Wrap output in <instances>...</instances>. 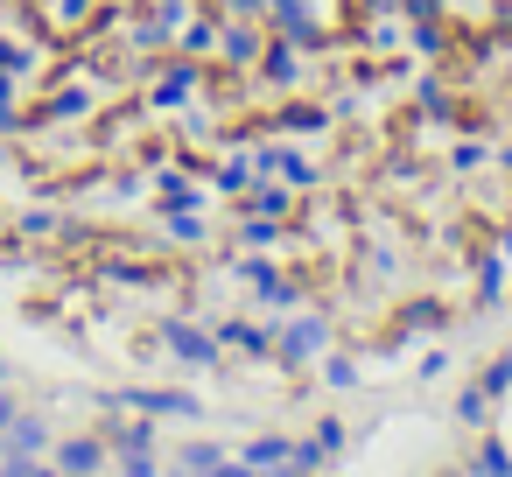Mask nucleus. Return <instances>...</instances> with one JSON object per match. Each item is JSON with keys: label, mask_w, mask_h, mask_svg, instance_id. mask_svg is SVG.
Returning <instances> with one entry per match:
<instances>
[{"label": "nucleus", "mask_w": 512, "mask_h": 477, "mask_svg": "<svg viewBox=\"0 0 512 477\" xmlns=\"http://www.w3.org/2000/svg\"><path fill=\"white\" fill-rule=\"evenodd\" d=\"M162 344L183 358V365H218V337L211 330H190V323H162Z\"/></svg>", "instance_id": "nucleus-3"}, {"label": "nucleus", "mask_w": 512, "mask_h": 477, "mask_svg": "<svg viewBox=\"0 0 512 477\" xmlns=\"http://www.w3.org/2000/svg\"><path fill=\"white\" fill-rule=\"evenodd\" d=\"M442 477H470V470H442Z\"/></svg>", "instance_id": "nucleus-19"}, {"label": "nucleus", "mask_w": 512, "mask_h": 477, "mask_svg": "<svg viewBox=\"0 0 512 477\" xmlns=\"http://www.w3.org/2000/svg\"><path fill=\"white\" fill-rule=\"evenodd\" d=\"M29 64H36V57H29L22 43H0V71H8V78H15V71H29Z\"/></svg>", "instance_id": "nucleus-13"}, {"label": "nucleus", "mask_w": 512, "mask_h": 477, "mask_svg": "<svg viewBox=\"0 0 512 477\" xmlns=\"http://www.w3.org/2000/svg\"><path fill=\"white\" fill-rule=\"evenodd\" d=\"M260 78H267V85H295V43H288V36L260 50Z\"/></svg>", "instance_id": "nucleus-6"}, {"label": "nucleus", "mask_w": 512, "mask_h": 477, "mask_svg": "<svg viewBox=\"0 0 512 477\" xmlns=\"http://www.w3.org/2000/svg\"><path fill=\"white\" fill-rule=\"evenodd\" d=\"M316 449H323V456L344 449V421H323V428H316Z\"/></svg>", "instance_id": "nucleus-15"}, {"label": "nucleus", "mask_w": 512, "mask_h": 477, "mask_svg": "<svg viewBox=\"0 0 512 477\" xmlns=\"http://www.w3.org/2000/svg\"><path fill=\"white\" fill-rule=\"evenodd\" d=\"M50 449V421L43 414H15L8 435H0V456H43Z\"/></svg>", "instance_id": "nucleus-4"}, {"label": "nucleus", "mask_w": 512, "mask_h": 477, "mask_svg": "<svg viewBox=\"0 0 512 477\" xmlns=\"http://www.w3.org/2000/svg\"><path fill=\"white\" fill-rule=\"evenodd\" d=\"M120 477H155V456H148V449H127V463H120Z\"/></svg>", "instance_id": "nucleus-14"}, {"label": "nucleus", "mask_w": 512, "mask_h": 477, "mask_svg": "<svg viewBox=\"0 0 512 477\" xmlns=\"http://www.w3.org/2000/svg\"><path fill=\"white\" fill-rule=\"evenodd\" d=\"M477 386H484V393H491V400H498V393H512V351H505V358H491V365H484V379H477Z\"/></svg>", "instance_id": "nucleus-11"}, {"label": "nucleus", "mask_w": 512, "mask_h": 477, "mask_svg": "<svg viewBox=\"0 0 512 477\" xmlns=\"http://www.w3.org/2000/svg\"><path fill=\"white\" fill-rule=\"evenodd\" d=\"M211 463H218V449H211V442H190V449H183V470H190V477H197V470H211Z\"/></svg>", "instance_id": "nucleus-12"}, {"label": "nucleus", "mask_w": 512, "mask_h": 477, "mask_svg": "<svg viewBox=\"0 0 512 477\" xmlns=\"http://www.w3.org/2000/svg\"><path fill=\"white\" fill-rule=\"evenodd\" d=\"M288 456H295V442H281V435L246 442V463H253V470H274V463H288Z\"/></svg>", "instance_id": "nucleus-8"}, {"label": "nucleus", "mask_w": 512, "mask_h": 477, "mask_svg": "<svg viewBox=\"0 0 512 477\" xmlns=\"http://www.w3.org/2000/svg\"><path fill=\"white\" fill-rule=\"evenodd\" d=\"M470 477H512V456H505V442H477V456H470Z\"/></svg>", "instance_id": "nucleus-7"}, {"label": "nucleus", "mask_w": 512, "mask_h": 477, "mask_svg": "<svg viewBox=\"0 0 512 477\" xmlns=\"http://www.w3.org/2000/svg\"><path fill=\"white\" fill-rule=\"evenodd\" d=\"M246 204H253L260 218H281V211H288V190H281V183H260V190H253Z\"/></svg>", "instance_id": "nucleus-9"}, {"label": "nucleus", "mask_w": 512, "mask_h": 477, "mask_svg": "<svg viewBox=\"0 0 512 477\" xmlns=\"http://www.w3.org/2000/svg\"><path fill=\"white\" fill-rule=\"evenodd\" d=\"M197 477H260V470H253V463H225V456H218V463H211V470H197Z\"/></svg>", "instance_id": "nucleus-16"}, {"label": "nucleus", "mask_w": 512, "mask_h": 477, "mask_svg": "<svg viewBox=\"0 0 512 477\" xmlns=\"http://www.w3.org/2000/svg\"><path fill=\"white\" fill-rule=\"evenodd\" d=\"M22 407H15V393H0V435H8V421H15Z\"/></svg>", "instance_id": "nucleus-18"}, {"label": "nucleus", "mask_w": 512, "mask_h": 477, "mask_svg": "<svg viewBox=\"0 0 512 477\" xmlns=\"http://www.w3.org/2000/svg\"><path fill=\"white\" fill-rule=\"evenodd\" d=\"M22 477H64V470H57V463H36V456H29V463H22Z\"/></svg>", "instance_id": "nucleus-17"}, {"label": "nucleus", "mask_w": 512, "mask_h": 477, "mask_svg": "<svg viewBox=\"0 0 512 477\" xmlns=\"http://www.w3.org/2000/svg\"><path fill=\"white\" fill-rule=\"evenodd\" d=\"M218 43H225V64H232V71H253L260 50H267V43H260V22H225Z\"/></svg>", "instance_id": "nucleus-5"}, {"label": "nucleus", "mask_w": 512, "mask_h": 477, "mask_svg": "<svg viewBox=\"0 0 512 477\" xmlns=\"http://www.w3.org/2000/svg\"><path fill=\"white\" fill-rule=\"evenodd\" d=\"M323 344H330V316H295V323L274 337V358H281V365H309Z\"/></svg>", "instance_id": "nucleus-1"}, {"label": "nucleus", "mask_w": 512, "mask_h": 477, "mask_svg": "<svg viewBox=\"0 0 512 477\" xmlns=\"http://www.w3.org/2000/svg\"><path fill=\"white\" fill-rule=\"evenodd\" d=\"M50 463L64 477H106V435H64L50 442Z\"/></svg>", "instance_id": "nucleus-2"}, {"label": "nucleus", "mask_w": 512, "mask_h": 477, "mask_svg": "<svg viewBox=\"0 0 512 477\" xmlns=\"http://www.w3.org/2000/svg\"><path fill=\"white\" fill-rule=\"evenodd\" d=\"M484 407H491V393H484V386H463V400H456V414H463L470 428H484V421H491Z\"/></svg>", "instance_id": "nucleus-10"}]
</instances>
